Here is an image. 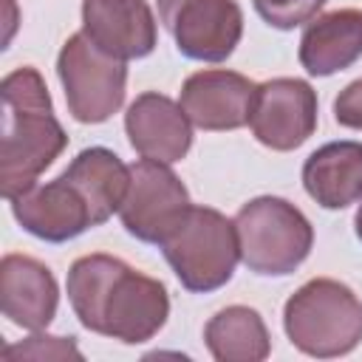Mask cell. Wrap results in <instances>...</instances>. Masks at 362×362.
Returning a JSON list of instances; mask_svg holds the SVG:
<instances>
[{
  "instance_id": "1",
  "label": "cell",
  "mask_w": 362,
  "mask_h": 362,
  "mask_svg": "<svg viewBox=\"0 0 362 362\" xmlns=\"http://www.w3.org/2000/svg\"><path fill=\"white\" fill-rule=\"evenodd\" d=\"M68 300L88 331L127 345L156 337L170 314V297L161 280L102 252L74 260Z\"/></svg>"
},
{
  "instance_id": "2",
  "label": "cell",
  "mask_w": 362,
  "mask_h": 362,
  "mask_svg": "<svg viewBox=\"0 0 362 362\" xmlns=\"http://www.w3.org/2000/svg\"><path fill=\"white\" fill-rule=\"evenodd\" d=\"M3 144L0 189L6 201L28 192L40 173L65 150L68 136L54 116L51 93L37 68H14L3 76Z\"/></svg>"
},
{
  "instance_id": "3",
  "label": "cell",
  "mask_w": 362,
  "mask_h": 362,
  "mask_svg": "<svg viewBox=\"0 0 362 362\" xmlns=\"http://www.w3.org/2000/svg\"><path fill=\"white\" fill-rule=\"evenodd\" d=\"M283 328L308 356L351 354L362 342V300L339 280H308L286 300Z\"/></svg>"
},
{
  "instance_id": "4",
  "label": "cell",
  "mask_w": 362,
  "mask_h": 362,
  "mask_svg": "<svg viewBox=\"0 0 362 362\" xmlns=\"http://www.w3.org/2000/svg\"><path fill=\"white\" fill-rule=\"evenodd\" d=\"M158 246L178 283L189 291L226 286L240 260L235 221L212 206H189Z\"/></svg>"
},
{
  "instance_id": "5",
  "label": "cell",
  "mask_w": 362,
  "mask_h": 362,
  "mask_svg": "<svg viewBox=\"0 0 362 362\" xmlns=\"http://www.w3.org/2000/svg\"><path fill=\"white\" fill-rule=\"evenodd\" d=\"M240 260L263 277L291 274L311 252L314 229L308 218L277 195H260L235 215Z\"/></svg>"
},
{
  "instance_id": "6",
  "label": "cell",
  "mask_w": 362,
  "mask_h": 362,
  "mask_svg": "<svg viewBox=\"0 0 362 362\" xmlns=\"http://www.w3.org/2000/svg\"><path fill=\"white\" fill-rule=\"evenodd\" d=\"M57 74L65 90L68 110L82 124L107 122L124 102V62L96 48L82 31L68 37L59 48Z\"/></svg>"
},
{
  "instance_id": "7",
  "label": "cell",
  "mask_w": 362,
  "mask_h": 362,
  "mask_svg": "<svg viewBox=\"0 0 362 362\" xmlns=\"http://www.w3.org/2000/svg\"><path fill=\"white\" fill-rule=\"evenodd\" d=\"M189 206V192L181 178L167 164L141 158L130 167V187L119 218L133 238L144 243H161Z\"/></svg>"
},
{
  "instance_id": "8",
  "label": "cell",
  "mask_w": 362,
  "mask_h": 362,
  "mask_svg": "<svg viewBox=\"0 0 362 362\" xmlns=\"http://www.w3.org/2000/svg\"><path fill=\"white\" fill-rule=\"evenodd\" d=\"M158 17L175 48L201 62L226 59L243 34V14L235 0H158Z\"/></svg>"
},
{
  "instance_id": "9",
  "label": "cell",
  "mask_w": 362,
  "mask_h": 362,
  "mask_svg": "<svg viewBox=\"0 0 362 362\" xmlns=\"http://www.w3.org/2000/svg\"><path fill=\"white\" fill-rule=\"evenodd\" d=\"M249 127L272 150H294L317 130V93L305 79L277 76L255 90Z\"/></svg>"
},
{
  "instance_id": "10",
  "label": "cell",
  "mask_w": 362,
  "mask_h": 362,
  "mask_svg": "<svg viewBox=\"0 0 362 362\" xmlns=\"http://www.w3.org/2000/svg\"><path fill=\"white\" fill-rule=\"evenodd\" d=\"M8 204H11L17 223L34 238L48 240V243L71 240L82 235L85 229L96 226V218H93V209L85 192L76 187V181L68 173H62L59 178L42 187L34 184L28 192L17 195Z\"/></svg>"
},
{
  "instance_id": "11",
  "label": "cell",
  "mask_w": 362,
  "mask_h": 362,
  "mask_svg": "<svg viewBox=\"0 0 362 362\" xmlns=\"http://www.w3.org/2000/svg\"><path fill=\"white\" fill-rule=\"evenodd\" d=\"M255 90L257 85L249 76L238 71L209 68L187 76L178 105L201 130H238L249 124Z\"/></svg>"
},
{
  "instance_id": "12",
  "label": "cell",
  "mask_w": 362,
  "mask_h": 362,
  "mask_svg": "<svg viewBox=\"0 0 362 362\" xmlns=\"http://www.w3.org/2000/svg\"><path fill=\"white\" fill-rule=\"evenodd\" d=\"M82 34L122 62L141 59L156 48V17L144 0H82Z\"/></svg>"
},
{
  "instance_id": "13",
  "label": "cell",
  "mask_w": 362,
  "mask_h": 362,
  "mask_svg": "<svg viewBox=\"0 0 362 362\" xmlns=\"http://www.w3.org/2000/svg\"><path fill=\"white\" fill-rule=\"evenodd\" d=\"M192 122L170 96L147 90L136 96V102L124 113V130L130 147L141 158H153L161 164L181 161L192 147Z\"/></svg>"
},
{
  "instance_id": "14",
  "label": "cell",
  "mask_w": 362,
  "mask_h": 362,
  "mask_svg": "<svg viewBox=\"0 0 362 362\" xmlns=\"http://www.w3.org/2000/svg\"><path fill=\"white\" fill-rule=\"evenodd\" d=\"M59 303V288L48 266L28 255H6L0 263V308L8 322L40 331L45 328Z\"/></svg>"
},
{
  "instance_id": "15",
  "label": "cell",
  "mask_w": 362,
  "mask_h": 362,
  "mask_svg": "<svg viewBox=\"0 0 362 362\" xmlns=\"http://www.w3.org/2000/svg\"><path fill=\"white\" fill-rule=\"evenodd\" d=\"M362 57V11L337 8L308 23L300 40V65L311 76H331Z\"/></svg>"
},
{
  "instance_id": "16",
  "label": "cell",
  "mask_w": 362,
  "mask_h": 362,
  "mask_svg": "<svg viewBox=\"0 0 362 362\" xmlns=\"http://www.w3.org/2000/svg\"><path fill=\"white\" fill-rule=\"evenodd\" d=\"M305 192L325 209H342L362 198V141H331L303 164Z\"/></svg>"
},
{
  "instance_id": "17",
  "label": "cell",
  "mask_w": 362,
  "mask_h": 362,
  "mask_svg": "<svg viewBox=\"0 0 362 362\" xmlns=\"http://www.w3.org/2000/svg\"><path fill=\"white\" fill-rule=\"evenodd\" d=\"M76 187L85 192L96 226L105 223L113 212L122 209V201L127 195L130 187V167L122 164V158L116 153H110L107 147H88L82 150L65 170Z\"/></svg>"
},
{
  "instance_id": "18",
  "label": "cell",
  "mask_w": 362,
  "mask_h": 362,
  "mask_svg": "<svg viewBox=\"0 0 362 362\" xmlns=\"http://www.w3.org/2000/svg\"><path fill=\"white\" fill-rule=\"evenodd\" d=\"M204 339L218 362H260L272 351L266 322L249 305L221 308L206 322Z\"/></svg>"
},
{
  "instance_id": "19",
  "label": "cell",
  "mask_w": 362,
  "mask_h": 362,
  "mask_svg": "<svg viewBox=\"0 0 362 362\" xmlns=\"http://www.w3.org/2000/svg\"><path fill=\"white\" fill-rule=\"evenodd\" d=\"M3 362H17V359H82V351L76 348V342L68 337H45V334H34L25 342L17 345H6L0 351Z\"/></svg>"
},
{
  "instance_id": "20",
  "label": "cell",
  "mask_w": 362,
  "mask_h": 362,
  "mask_svg": "<svg viewBox=\"0 0 362 362\" xmlns=\"http://www.w3.org/2000/svg\"><path fill=\"white\" fill-rule=\"evenodd\" d=\"M325 3L328 0H255V11L272 28L288 31L303 23H311Z\"/></svg>"
},
{
  "instance_id": "21",
  "label": "cell",
  "mask_w": 362,
  "mask_h": 362,
  "mask_svg": "<svg viewBox=\"0 0 362 362\" xmlns=\"http://www.w3.org/2000/svg\"><path fill=\"white\" fill-rule=\"evenodd\" d=\"M334 119L342 127L362 130V79H354L334 99Z\"/></svg>"
},
{
  "instance_id": "22",
  "label": "cell",
  "mask_w": 362,
  "mask_h": 362,
  "mask_svg": "<svg viewBox=\"0 0 362 362\" xmlns=\"http://www.w3.org/2000/svg\"><path fill=\"white\" fill-rule=\"evenodd\" d=\"M354 229H356V238L362 240V204H359V209H356V218H354Z\"/></svg>"
}]
</instances>
